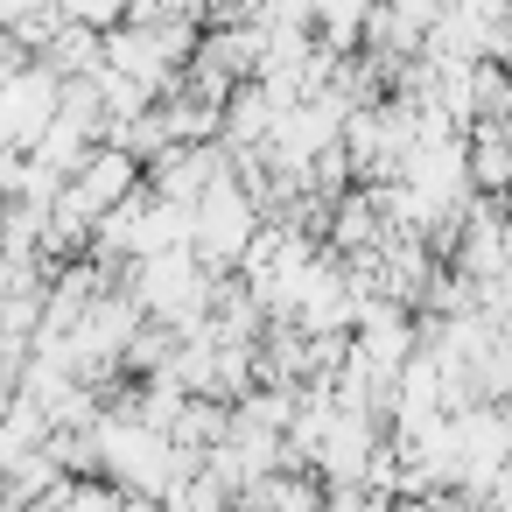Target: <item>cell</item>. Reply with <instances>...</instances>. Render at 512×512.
<instances>
[{
  "instance_id": "obj_2",
  "label": "cell",
  "mask_w": 512,
  "mask_h": 512,
  "mask_svg": "<svg viewBox=\"0 0 512 512\" xmlns=\"http://www.w3.org/2000/svg\"><path fill=\"white\" fill-rule=\"evenodd\" d=\"M253 232H260V204L225 176V183H211L204 190V204H197V232H190V253L204 260V267H239L246 260V246H253Z\"/></svg>"
},
{
  "instance_id": "obj_5",
  "label": "cell",
  "mask_w": 512,
  "mask_h": 512,
  "mask_svg": "<svg viewBox=\"0 0 512 512\" xmlns=\"http://www.w3.org/2000/svg\"><path fill=\"white\" fill-rule=\"evenodd\" d=\"M232 505H239V498H232L204 463H197V470H183V477L169 484V498H162V512H232Z\"/></svg>"
},
{
  "instance_id": "obj_7",
  "label": "cell",
  "mask_w": 512,
  "mask_h": 512,
  "mask_svg": "<svg viewBox=\"0 0 512 512\" xmlns=\"http://www.w3.org/2000/svg\"><path fill=\"white\" fill-rule=\"evenodd\" d=\"M134 15V0H71V22H92V29H120Z\"/></svg>"
},
{
  "instance_id": "obj_4",
  "label": "cell",
  "mask_w": 512,
  "mask_h": 512,
  "mask_svg": "<svg viewBox=\"0 0 512 512\" xmlns=\"http://www.w3.org/2000/svg\"><path fill=\"white\" fill-rule=\"evenodd\" d=\"M470 190H512V120H477L470 134Z\"/></svg>"
},
{
  "instance_id": "obj_8",
  "label": "cell",
  "mask_w": 512,
  "mask_h": 512,
  "mask_svg": "<svg viewBox=\"0 0 512 512\" xmlns=\"http://www.w3.org/2000/svg\"><path fill=\"white\" fill-rule=\"evenodd\" d=\"M239 512H246V505H239Z\"/></svg>"
},
{
  "instance_id": "obj_1",
  "label": "cell",
  "mask_w": 512,
  "mask_h": 512,
  "mask_svg": "<svg viewBox=\"0 0 512 512\" xmlns=\"http://www.w3.org/2000/svg\"><path fill=\"white\" fill-rule=\"evenodd\" d=\"M141 190V155H127V148H92L85 155V169L78 176H64V197H57V211L71 218V225H85V232H99V218L113 211V204H127Z\"/></svg>"
},
{
  "instance_id": "obj_6",
  "label": "cell",
  "mask_w": 512,
  "mask_h": 512,
  "mask_svg": "<svg viewBox=\"0 0 512 512\" xmlns=\"http://www.w3.org/2000/svg\"><path fill=\"white\" fill-rule=\"evenodd\" d=\"M64 512H134V498L120 484H92V477H71L64 491Z\"/></svg>"
},
{
  "instance_id": "obj_3",
  "label": "cell",
  "mask_w": 512,
  "mask_h": 512,
  "mask_svg": "<svg viewBox=\"0 0 512 512\" xmlns=\"http://www.w3.org/2000/svg\"><path fill=\"white\" fill-rule=\"evenodd\" d=\"M57 113H64V78L43 57L22 64L8 85H0V141H8V148H36Z\"/></svg>"
}]
</instances>
